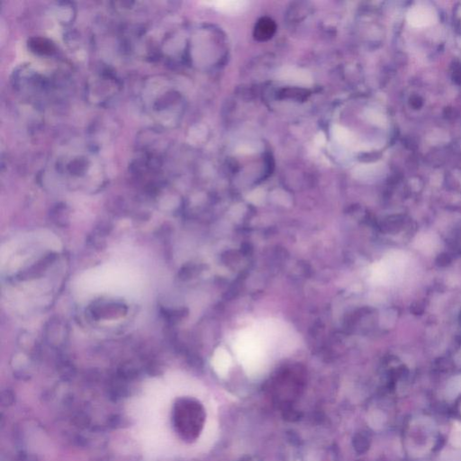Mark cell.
<instances>
[{"label":"cell","instance_id":"cell-1","mask_svg":"<svg viewBox=\"0 0 461 461\" xmlns=\"http://www.w3.org/2000/svg\"><path fill=\"white\" fill-rule=\"evenodd\" d=\"M235 351L249 374H257L260 370L263 364V345L253 332L240 336L235 343Z\"/></svg>","mask_w":461,"mask_h":461},{"label":"cell","instance_id":"cell-2","mask_svg":"<svg viewBox=\"0 0 461 461\" xmlns=\"http://www.w3.org/2000/svg\"><path fill=\"white\" fill-rule=\"evenodd\" d=\"M406 19L411 26L423 28L433 25L437 21L438 17L433 6L424 3H418L408 10Z\"/></svg>","mask_w":461,"mask_h":461},{"label":"cell","instance_id":"cell-3","mask_svg":"<svg viewBox=\"0 0 461 461\" xmlns=\"http://www.w3.org/2000/svg\"><path fill=\"white\" fill-rule=\"evenodd\" d=\"M277 77L281 80L298 85H309L312 83V77L308 71L296 68H283L278 71Z\"/></svg>","mask_w":461,"mask_h":461},{"label":"cell","instance_id":"cell-4","mask_svg":"<svg viewBox=\"0 0 461 461\" xmlns=\"http://www.w3.org/2000/svg\"><path fill=\"white\" fill-rule=\"evenodd\" d=\"M214 370L220 377H225L230 369L231 365V359L229 353L223 348H219L216 350L213 360Z\"/></svg>","mask_w":461,"mask_h":461},{"label":"cell","instance_id":"cell-5","mask_svg":"<svg viewBox=\"0 0 461 461\" xmlns=\"http://www.w3.org/2000/svg\"><path fill=\"white\" fill-rule=\"evenodd\" d=\"M215 6L224 13L238 14L247 9L248 3L245 1H220L215 3Z\"/></svg>","mask_w":461,"mask_h":461},{"label":"cell","instance_id":"cell-6","mask_svg":"<svg viewBox=\"0 0 461 461\" xmlns=\"http://www.w3.org/2000/svg\"><path fill=\"white\" fill-rule=\"evenodd\" d=\"M333 136L340 143L345 146H353L354 145L355 138L353 135L342 126H335L333 130Z\"/></svg>","mask_w":461,"mask_h":461},{"label":"cell","instance_id":"cell-7","mask_svg":"<svg viewBox=\"0 0 461 461\" xmlns=\"http://www.w3.org/2000/svg\"><path fill=\"white\" fill-rule=\"evenodd\" d=\"M461 393V375L453 377L446 388V396L448 399H454Z\"/></svg>","mask_w":461,"mask_h":461},{"label":"cell","instance_id":"cell-8","mask_svg":"<svg viewBox=\"0 0 461 461\" xmlns=\"http://www.w3.org/2000/svg\"><path fill=\"white\" fill-rule=\"evenodd\" d=\"M380 166L377 164H369V165H362L360 168L356 169V175L360 178L364 179H370L372 177L379 174L380 172Z\"/></svg>","mask_w":461,"mask_h":461},{"label":"cell","instance_id":"cell-9","mask_svg":"<svg viewBox=\"0 0 461 461\" xmlns=\"http://www.w3.org/2000/svg\"><path fill=\"white\" fill-rule=\"evenodd\" d=\"M385 422H386V416L380 411H374L369 416V422L370 426L374 429H380L383 427Z\"/></svg>","mask_w":461,"mask_h":461},{"label":"cell","instance_id":"cell-10","mask_svg":"<svg viewBox=\"0 0 461 461\" xmlns=\"http://www.w3.org/2000/svg\"><path fill=\"white\" fill-rule=\"evenodd\" d=\"M450 441L456 448H461V422L454 423L450 433Z\"/></svg>","mask_w":461,"mask_h":461},{"label":"cell","instance_id":"cell-11","mask_svg":"<svg viewBox=\"0 0 461 461\" xmlns=\"http://www.w3.org/2000/svg\"><path fill=\"white\" fill-rule=\"evenodd\" d=\"M367 117L371 122L372 124H377L379 126H384L387 124V118L381 113L377 112L376 110H369L367 113Z\"/></svg>","mask_w":461,"mask_h":461}]
</instances>
